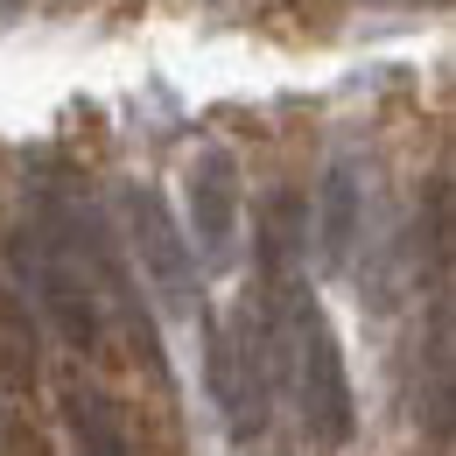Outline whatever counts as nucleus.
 Here are the masks:
<instances>
[{
	"mask_svg": "<svg viewBox=\"0 0 456 456\" xmlns=\"http://www.w3.org/2000/svg\"><path fill=\"white\" fill-rule=\"evenodd\" d=\"M190 232H197L204 260H232V239H239V162L225 148H204L190 162Z\"/></svg>",
	"mask_w": 456,
	"mask_h": 456,
	"instance_id": "4",
	"label": "nucleus"
},
{
	"mask_svg": "<svg viewBox=\"0 0 456 456\" xmlns=\"http://www.w3.org/2000/svg\"><path fill=\"white\" fill-rule=\"evenodd\" d=\"M211 394H218L225 428L239 443H253L267 428V407H274V351H267L260 309H246L232 330H211Z\"/></svg>",
	"mask_w": 456,
	"mask_h": 456,
	"instance_id": "1",
	"label": "nucleus"
},
{
	"mask_svg": "<svg viewBox=\"0 0 456 456\" xmlns=\"http://www.w3.org/2000/svg\"><path fill=\"white\" fill-rule=\"evenodd\" d=\"M0 379L7 387L36 379V316H28V302L7 281H0Z\"/></svg>",
	"mask_w": 456,
	"mask_h": 456,
	"instance_id": "8",
	"label": "nucleus"
},
{
	"mask_svg": "<svg viewBox=\"0 0 456 456\" xmlns=\"http://www.w3.org/2000/svg\"><path fill=\"white\" fill-rule=\"evenodd\" d=\"M63 421H70V443H77V456H134L119 400L99 394V387H85V379H70V387H63Z\"/></svg>",
	"mask_w": 456,
	"mask_h": 456,
	"instance_id": "6",
	"label": "nucleus"
},
{
	"mask_svg": "<svg viewBox=\"0 0 456 456\" xmlns=\"http://www.w3.org/2000/svg\"><path fill=\"white\" fill-rule=\"evenodd\" d=\"M14 260H21V274L36 288V302L50 309V323L63 330V344H77V351H92L99 344V295L92 281L77 274V260H70V246L63 239H14Z\"/></svg>",
	"mask_w": 456,
	"mask_h": 456,
	"instance_id": "2",
	"label": "nucleus"
},
{
	"mask_svg": "<svg viewBox=\"0 0 456 456\" xmlns=\"http://www.w3.org/2000/svg\"><path fill=\"white\" fill-rule=\"evenodd\" d=\"M126 232H134V253H141V274L162 288V302H190V288H197V253H190V239L175 232L169 204L155 197V190H126Z\"/></svg>",
	"mask_w": 456,
	"mask_h": 456,
	"instance_id": "3",
	"label": "nucleus"
},
{
	"mask_svg": "<svg viewBox=\"0 0 456 456\" xmlns=\"http://www.w3.org/2000/svg\"><path fill=\"white\" fill-rule=\"evenodd\" d=\"M302 253H309V204L295 190H274L260 211V288L302 281Z\"/></svg>",
	"mask_w": 456,
	"mask_h": 456,
	"instance_id": "5",
	"label": "nucleus"
},
{
	"mask_svg": "<svg viewBox=\"0 0 456 456\" xmlns=\"http://www.w3.org/2000/svg\"><path fill=\"white\" fill-rule=\"evenodd\" d=\"M351 239H358V169H351V162H330V175H323V232H316L323 267H344V260H351Z\"/></svg>",
	"mask_w": 456,
	"mask_h": 456,
	"instance_id": "7",
	"label": "nucleus"
}]
</instances>
